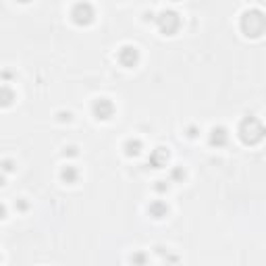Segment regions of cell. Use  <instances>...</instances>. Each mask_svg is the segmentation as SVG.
Wrapping results in <instances>:
<instances>
[{
  "instance_id": "obj_13",
  "label": "cell",
  "mask_w": 266,
  "mask_h": 266,
  "mask_svg": "<svg viewBox=\"0 0 266 266\" xmlns=\"http://www.w3.org/2000/svg\"><path fill=\"white\" fill-rule=\"evenodd\" d=\"M4 216H6V208H4L2 204H0V220H2Z\"/></svg>"
},
{
  "instance_id": "obj_4",
  "label": "cell",
  "mask_w": 266,
  "mask_h": 266,
  "mask_svg": "<svg viewBox=\"0 0 266 266\" xmlns=\"http://www.w3.org/2000/svg\"><path fill=\"white\" fill-rule=\"evenodd\" d=\"M71 17H73V21H75L77 25H88V23L94 21V6L88 4V2H79V4L73 6Z\"/></svg>"
},
{
  "instance_id": "obj_12",
  "label": "cell",
  "mask_w": 266,
  "mask_h": 266,
  "mask_svg": "<svg viewBox=\"0 0 266 266\" xmlns=\"http://www.w3.org/2000/svg\"><path fill=\"white\" fill-rule=\"evenodd\" d=\"M62 181H67V183H75L77 181V177H79V173L75 171V166H67L65 171H62Z\"/></svg>"
},
{
  "instance_id": "obj_1",
  "label": "cell",
  "mask_w": 266,
  "mask_h": 266,
  "mask_svg": "<svg viewBox=\"0 0 266 266\" xmlns=\"http://www.w3.org/2000/svg\"><path fill=\"white\" fill-rule=\"evenodd\" d=\"M239 137H241V142L248 144V146L258 144L264 137L262 123L256 119V116H248V119H243L241 125H239Z\"/></svg>"
},
{
  "instance_id": "obj_14",
  "label": "cell",
  "mask_w": 266,
  "mask_h": 266,
  "mask_svg": "<svg viewBox=\"0 0 266 266\" xmlns=\"http://www.w3.org/2000/svg\"><path fill=\"white\" fill-rule=\"evenodd\" d=\"M0 185H4V177H0Z\"/></svg>"
},
{
  "instance_id": "obj_3",
  "label": "cell",
  "mask_w": 266,
  "mask_h": 266,
  "mask_svg": "<svg viewBox=\"0 0 266 266\" xmlns=\"http://www.w3.org/2000/svg\"><path fill=\"white\" fill-rule=\"evenodd\" d=\"M156 23H158V27H160V31L164 36H173L181 25V19H179L177 13H173V10H164V13L158 15Z\"/></svg>"
},
{
  "instance_id": "obj_11",
  "label": "cell",
  "mask_w": 266,
  "mask_h": 266,
  "mask_svg": "<svg viewBox=\"0 0 266 266\" xmlns=\"http://www.w3.org/2000/svg\"><path fill=\"white\" fill-rule=\"evenodd\" d=\"M142 152V142L140 140H129L125 144V154L127 156H137Z\"/></svg>"
},
{
  "instance_id": "obj_7",
  "label": "cell",
  "mask_w": 266,
  "mask_h": 266,
  "mask_svg": "<svg viewBox=\"0 0 266 266\" xmlns=\"http://www.w3.org/2000/svg\"><path fill=\"white\" fill-rule=\"evenodd\" d=\"M227 140H229L227 129H222V127H214V129L210 131V144H212V146L220 148V146L227 144Z\"/></svg>"
},
{
  "instance_id": "obj_5",
  "label": "cell",
  "mask_w": 266,
  "mask_h": 266,
  "mask_svg": "<svg viewBox=\"0 0 266 266\" xmlns=\"http://www.w3.org/2000/svg\"><path fill=\"white\" fill-rule=\"evenodd\" d=\"M92 112L98 121H108L110 116L114 114V104L108 98H98L92 106Z\"/></svg>"
},
{
  "instance_id": "obj_2",
  "label": "cell",
  "mask_w": 266,
  "mask_h": 266,
  "mask_svg": "<svg viewBox=\"0 0 266 266\" xmlns=\"http://www.w3.org/2000/svg\"><path fill=\"white\" fill-rule=\"evenodd\" d=\"M241 29H243V34L250 36V38L262 36V31H264V17H262L260 10H250V13L243 15Z\"/></svg>"
},
{
  "instance_id": "obj_10",
  "label": "cell",
  "mask_w": 266,
  "mask_h": 266,
  "mask_svg": "<svg viewBox=\"0 0 266 266\" xmlns=\"http://www.w3.org/2000/svg\"><path fill=\"white\" fill-rule=\"evenodd\" d=\"M13 100H15V92L6 86H0V106H10Z\"/></svg>"
},
{
  "instance_id": "obj_6",
  "label": "cell",
  "mask_w": 266,
  "mask_h": 266,
  "mask_svg": "<svg viewBox=\"0 0 266 266\" xmlns=\"http://www.w3.org/2000/svg\"><path fill=\"white\" fill-rule=\"evenodd\" d=\"M137 60H140V52H137L135 46H123L119 50V62H121L123 67L131 69V67L137 65Z\"/></svg>"
},
{
  "instance_id": "obj_9",
  "label": "cell",
  "mask_w": 266,
  "mask_h": 266,
  "mask_svg": "<svg viewBox=\"0 0 266 266\" xmlns=\"http://www.w3.org/2000/svg\"><path fill=\"white\" fill-rule=\"evenodd\" d=\"M148 212H150V216H154V218H164L168 208H166L164 202H152L150 208H148Z\"/></svg>"
},
{
  "instance_id": "obj_8",
  "label": "cell",
  "mask_w": 266,
  "mask_h": 266,
  "mask_svg": "<svg viewBox=\"0 0 266 266\" xmlns=\"http://www.w3.org/2000/svg\"><path fill=\"white\" fill-rule=\"evenodd\" d=\"M166 160H168V152L164 150V148H158V150H154V154H152V158H150L152 166H156V168L164 166V164H166Z\"/></svg>"
}]
</instances>
